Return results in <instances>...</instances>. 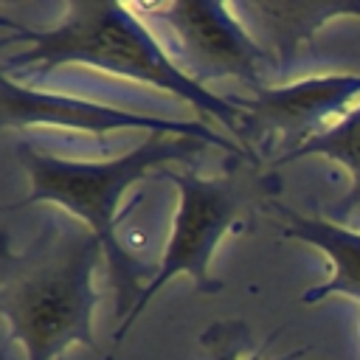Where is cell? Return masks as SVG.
<instances>
[{"instance_id": "cell-10", "label": "cell", "mask_w": 360, "mask_h": 360, "mask_svg": "<svg viewBox=\"0 0 360 360\" xmlns=\"http://www.w3.org/2000/svg\"><path fill=\"white\" fill-rule=\"evenodd\" d=\"M309 155H323V158L346 166L352 174L349 191L338 200V205H326V219L340 228H346L349 222L360 225V104H354L335 127L323 129L321 135L309 138L301 149H295L292 155L278 160L273 169L292 163L298 158H309Z\"/></svg>"}, {"instance_id": "cell-9", "label": "cell", "mask_w": 360, "mask_h": 360, "mask_svg": "<svg viewBox=\"0 0 360 360\" xmlns=\"http://www.w3.org/2000/svg\"><path fill=\"white\" fill-rule=\"evenodd\" d=\"M276 208L284 217V225H281L284 236L321 248L332 262V276L323 284L309 287L301 295V301L318 304L329 295H349L360 301V231H349L318 217H301L284 205H276Z\"/></svg>"}, {"instance_id": "cell-7", "label": "cell", "mask_w": 360, "mask_h": 360, "mask_svg": "<svg viewBox=\"0 0 360 360\" xmlns=\"http://www.w3.org/2000/svg\"><path fill=\"white\" fill-rule=\"evenodd\" d=\"M0 121L6 129H22V127H62L73 132H90L96 141H101L107 132L115 129H149V132H172V135H191L202 138L211 146L225 149L231 158H248L236 141H228L197 121H169L146 112H129L121 107L96 104L76 96H59L25 87L14 82L11 76L0 73ZM250 160V158H248Z\"/></svg>"}, {"instance_id": "cell-4", "label": "cell", "mask_w": 360, "mask_h": 360, "mask_svg": "<svg viewBox=\"0 0 360 360\" xmlns=\"http://www.w3.org/2000/svg\"><path fill=\"white\" fill-rule=\"evenodd\" d=\"M160 177L174 180L180 188V202L172 225V236L163 250V262L152 278V284L143 290L138 304L132 307L129 318L118 323L112 332V343L118 346L127 332L132 329L141 309L155 298V292L177 273H188L194 287L205 295H217L222 290V281L211 276V256L217 242L245 217H250L259 205L276 202L278 194V177L270 174V169L233 155L228 160V169L217 177H202L191 169H163Z\"/></svg>"}, {"instance_id": "cell-11", "label": "cell", "mask_w": 360, "mask_h": 360, "mask_svg": "<svg viewBox=\"0 0 360 360\" xmlns=\"http://www.w3.org/2000/svg\"><path fill=\"white\" fill-rule=\"evenodd\" d=\"M245 338H248V326L242 321H217L200 335V343H202V349L208 352L211 360H245L242 357ZM301 354H304V349H298L287 357H278V360H298ZM248 360H264V357L256 354V357H248Z\"/></svg>"}, {"instance_id": "cell-6", "label": "cell", "mask_w": 360, "mask_h": 360, "mask_svg": "<svg viewBox=\"0 0 360 360\" xmlns=\"http://www.w3.org/2000/svg\"><path fill=\"white\" fill-rule=\"evenodd\" d=\"M132 11L160 22L172 45V62L191 82L205 87V82L239 79L250 90L262 87V70L270 65V56L231 11V3L172 0L132 6Z\"/></svg>"}, {"instance_id": "cell-5", "label": "cell", "mask_w": 360, "mask_h": 360, "mask_svg": "<svg viewBox=\"0 0 360 360\" xmlns=\"http://www.w3.org/2000/svg\"><path fill=\"white\" fill-rule=\"evenodd\" d=\"M360 98L357 73H332L284 87H256L250 98L233 101L242 110L236 143L273 172L278 160L301 149L309 138L335 127Z\"/></svg>"}, {"instance_id": "cell-1", "label": "cell", "mask_w": 360, "mask_h": 360, "mask_svg": "<svg viewBox=\"0 0 360 360\" xmlns=\"http://www.w3.org/2000/svg\"><path fill=\"white\" fill-rule=\"evenodd\" d=\"M101 242L87 225L51 219L20 253L0 259V312L28 360H53L70 343L98 352L93 338V270Z\"/></svg>"}, {"instance_id": "cell-8", "label": "cell", "mask_w": 360, "mask_h": 360, "mask_svg": "<svg viewBox=\"0 0 360 360\" xmlns=\"http://www.w3.org/2000/svg\"><path fill=\"white\" fill-rule=\"evenodd\" d=\"M278 70H287L315 31L335 17H360V0H248L231 3Z\"/></svg>"}, {"instance_id": "cell-3", "label": "cell", "mask_w": 360, "mask_h": 360, "mask_svg": "<svg viewBox=\"0 0 360 360\" xmlns=\"http://www.w3.org/2000/svg\"><path fill=\"white\" fill-rule=\"evenodd\" d=\"M0 22L25 45L3 62V73L8 76L11 70L51 73L62 65H87L169 90L188 101L194 110L217 115L233 135V141L239 135L242 110L233 101H225L208 87L191 82L172 62L158 37H152V31L138 20L132 6L107 0H70L65 8V20L48 31L22 28L6 17Z\"/></svg>"}, {"instance_id": "cell-2", "label": "cell", "mask_w": 360, "mask_h": 360, "mask_svg": "<svg viewBox=\"0 0 360 360\" xmlns=\"http://www.w3.org/2000/svg\"><path fill=\"white\" fill-rule=\"evenodd\" d=\"M208 141L172 132H149L143 143L129 149L121 158L107 160H65L56 158L31 141H17L14 155L28 174L31 191L22 205L31 202H56L87 225L101 242L110 262V284L115 292V315L121 323L129 318L132 307L152 284L158 267L141 264L115 236V211L124 200V191L135 186L149 169L166 166L174 160H194Z\"/></svg>"}]
</instances>
